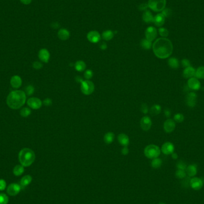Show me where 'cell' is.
<instances>
[{
    "instance_id": "1",
    "label": "cell",
    "mask_w": 204,
    "mask_h": 204,
    "mask_svg": "<svg viewBox=\"0 0 204 204\" xmlns=\"http://www.w3.org/2000/svg\"><path fill=\"white\" fill-rule=\"evenodd\" d=\"M155 55L161 59L168 58L173 53V45L171 41L167 38L157 39L152 45Z\"/></svg>"
},
{
    "instance_id": "2",
    "label": "cell",
    "mask_w": 204,
    "mask_h": 204,
    "mask_svg": "<svg viewBox=\"0 0 204 204\" xmlns=\"http://www.w3.org/2000/svg\"><path fill=\"white\" fill-rule=\"evenodd\" d=\"M26 100V94L22 90L11 91L7 97V104L12 109H19L22 108Z\"/></svg>"
},
{
    "instance_id": "3",
    "label": "cell",
    "mask_w": 204,
    "mask_h": 204,
    "mask_svg": "<svg viewBox=\"0 0 204 204\" xmlns=\"http://www.w3.org/2000/svg\"><path fill=\"white\" fill-rule=\"evenodd\" d=\"M35 159L34 152L29 148H24L19 153V160L20 164L24 167L31 166Z\"/></svg>"
},
{
    "instance_id": "4",
    "label": "cell",
    "mask_w": 204,
    "mask_h": 204,
    "mask_svg": "<svg viewBox=\"0 0 204 204\" xmlns=\"http://www.w3.org/2000/svg\"><path fill=\"white\" fill-rule=\"evenodd\" d=\"M160 148L155 145H149L147 146L144 150L145 155L149 159H155L158 158L160 154Z\"/></svg>"
},
{
    "instance_id": "5",
    "label": "cell",
    "mask_w": 204,
    "mask_h": 204,
    "mask_svg": "<svg viewBox=\"0 0 204 204\" xmlns=\"http://www.w3.org/2000/svg\"><path fill=\"white\" fill-rule=\"evenodd\" d=\"M167 0H149L148 7L155 12L162 11L165 8Z\"/></svg>"
},
{
    "instance_id": "6",
    "label": "cell",
    "mask_w": 204,
    "mask_h": 204,
    "mask_svg": "<svg viewBox=\"0 0 204 204\" xmlns=\"http://www.w3.org/2000/svg\"><path fill=\"white\" fill-rule=\"evenodd\" d=\"M81 90L85 95H90L94 91V85L90 80L83 81L81 83Z\"/></svg>"
},
{
    "instance_id": "7",
    "label": "cell",
    "mask_w": 204,
    "mask_h": 204,
    "mask_svg": "<svg viewBox=\"0 0 204 204\" xmlns=\"http://www.w3.org/2000/svg\"><path fill=\"white\" fill-rule=\"evenodd\" d=\"M27 104L31 109L36 110L41 108L43 102L37 97H31L27 100Z\"/></svg>"
},
{
    "instance_id": "8",
    "label": "cell",
    "mask_w": 204,
    "mask_h": 204,
    "mask_svg": "<svg viewBox=\"0 0 204 204\" xmlns=\"http://www.w3.org/2000/svg\"><path fill=\"white\" fill-rule=\"evenodd\" d=\"M21 186L17 183H11L7 188V193L11 196H16L21 190Z\"/></svg>"
},
{
    "instance_id": "9",
    "label": "cell",
    "mask_w": 204,
    "mask_h": 204,
    "mask_svg": "<svg viewBox=\"0 0 204 204\" xmlns=\"http://www.w3.org/2000/svg\"><path fill=\"white\" fill-rule=\"evenodd\" d=\"M190 186L194 190H200L203 186V182L201 178L193 177L190 180Z\"/></svg>"
},
{
    "instance_id": "10",
    "label": "cell",
    "mask_w": 204,
    "mask_h": 204,
    "mask_svg": "<svg viewBox=\"0 0 204 204\" xmlns=\"http://www.w3.org/2000/svg\"><path fill=\"white\" fill-rule=\"evenodd\" d=\"M198 96L195 92L189 93L186 97V105L190 108H194L197 103Z\"/></svg>"
},
{
    "instance_id": "11",
    "label": "cell",
    "mask_w": 204,
    "mask_h": 204,
    "mask_svg": "<svg viewBox=\"0 0 204 204\" xmlns=\"http://www.w3.org/2000/svg\"><path fill=\"white\" fill-rule=\"evenodd\" d=\"M188 86L190 90L198 91L200 88L201 85L199 80L198 78L195 77H192L188 79Z\"/></svg>"
},
{
    "instance_id": "12",
    "label": "cell",
    "mask_w": 204,
    "mask_h": 204,
    "mask_svg": "<svg viewBox=\"0 0 204 204\" xmlns=\"http://www.w3.org/2000/svg\"><path fill=\"white\" fill-rule=\"evenodd\" d=\"M152 125V120L150 117L148 116H143L140 121V127L143 130L148 131L151 129Z\"/></svg>"
},
{
    "instance_id": "13",
    "label": "cell",
    "mask_w": 204,
    "mask_h": 204,
    "mask_svg": "<svg viewBox=\"0 0 204 204\" xmlns=\"http://www.w3.org/2000/svg\"><path fill=\"white\" fill-rule=\"evenodd\" d=\"M175 150V147L173 143H172L171 142H166L165 143H164L162 146L160 151L162 152L166 155H171L173 152H174Z\"/></svg>"
},
{
    "instance_id": "14",
    "label": "cell",
    "mask_w": 204,
    "mask_h": 204,
    "mask_svg": "<svg viewBox=\"0 0 204 204\" xmlns=\"http://www.w3.org/2000/svg\"><path fill=\"white\" fill-rule=\"evenodd\" d=\"M157 35H158L157 30L156 28H155L153 26L148 27L145 31L146 39L150 41L151 42H152L153 40L156 39Z\"/></svg>"
},
{
    "instance_id": "15",
    "label": "cell",
    "mask_w": 204,
    "mask_h": 204,
    "mask_svg": "<svg viewBox=\"0 0 204 204\" xmlns=\"http://www.w3.org/2000/svg\"><path fill=\"white\" fill-rule=\"evenodd\" d=\"M87 39L90 42L92 43H97L101 39V35L98 32L96 31H92L88 33Z\"/></svg>"
},
{
    "instance_id": "16",
    "label": "cell",
    "mask_w": 204,
    "mask_h": 204,
    "mask_svg": "<svg viewBox=\"0 0 204 204\" xmlns=\"http://www.w3.org/2000/svg\"><path fill=\"white\" fill-rule=\"evenodd\" d=\"M175 128V122L174 119H168L164 124V131L167 133H172Z\"/></svg>"
},
{
    "instance_id": "17",
    "label": "cell",
    "mask_w": 204,
    "mask_h": 204,
    "mask_svg": "<svg viewBox=\"0 0 204 204\" xmlns=\"http://www.w3.org/2000/svg\"><path fill=\"white\" fill-rule=\"evenodd\" d=\"M38 57L41 62L44 63H48L50 60V54L48 50L46 49H41L38 53Z\"/></svg>"
},
{
    "instance_id": "18",
    "label": "cell",
    "mask_w": 204,
    "mask_h": 204,
    "mask_svg": "<svg viewBox=\"0 0 204 204\" xmlns=\"http://www.w3.org/2000/svg\"><path fill=\"white\" fill-rule=\"evenodd\" d=\"M10 84L11 87L15 89H17L21 87L22 84V80L19 75H14L10 79Z\"/></svg>"
},
{
    "instance_id": "19",
    "label": "cell",
    "mask_w": 204,
    "mask_h": 204,
    "mask_svg": "<svg viewBox=\"0 0 204 204\" xmlns=\"http://www.w3.org/2000/svg\"><path fill=\"white\" fill-rule=\"evenodd\" d=\"M165 21V17L162 13L157 14L153 19V23L158 27H162Z\"/></svg>"
},
{
    "instance_id": "20",
    "label": "cell",
    "mask_w": 204,
    "mask_h": 204,
    "mask_svg": "<svg viewBox=\"0 0 204 204\" xmlns=\"http://www.w3.org/2000/svg\"><path fill=\"white\" fill-rule=\"evenodd\" d=\"M195 71H196V69L191 66L186 68H185L183 72V77L186 79H189L192 77H195Z\"/></svg>"
},
{
    "instance_id": "21",
    "label": "cell",
    "mask_w": 204,
    "mask_h": 204,
    "mask_svg": "<svg viewBox=\"0 0 204 204\" xmlns=\"http://www.w3.org/2000/svg\"><path fill=\"white\" fill-rule=\"evenodd\" d=\"M118 140L119 143V144L122 146H127L130 143V139L127 135L126 134L122 133L119 134L118 136Z\"/></svg>"
},
{
    "instance_id": "22",
    "label": "cell",
    "mask_w": 204,
    "mask_h": 204,
    "mask_svg": "<svg viewBox=\"0 0 204 204\" xmlns=\"http://www.w3.org/2000/svg\"><path fill=\"white\" fill-rule=\"evenodd\" d=\"M57 35H58V38L60 39L61 40L65 41V40H67L69 38L70 33H69V31H68L67 29L62 28V29H60L58 31Z\"/></svg>"
},
{
    "instance_id": "23",
    "label": "cell",
    "mask_w": 204,
    "mask_h": 204,
    "mask_svg": "<svg viewBox=\"0 0 204 204\" xmlns=\"http://www.w3.org/2000/svg\"><path fill=\"white\" fill-rule=\"evenodd\" d=\"M197 171H198L197 167L195 164H191L188 165L186 169V174L189 177H195L197 174Z\"/></svg>"
},
{
    "instance_id": "24",
    "label": "cell",
    "mask_w": 204,
    "mask_h": 204,
    "mask_svg": "<svg viewBox=\"0 0 204 204\" xmlns=\"http://www.w3.org/2000/svg\"><path fill=\"white\" fill-rule=\"evenodd\" d=\"M142 17H143V21L147 24L153 22L154 17L152 15V13L149 10L145 11L143 14Z\"/></svg>"
},
{
    "instance_id": "25",
    "label": "cell",
    "mask_w": 204,
    "mask_h": 204,
    "mask_svg": "<svg viewBox=\"0 0 204 204\" xmlns=\"http://www.w3.org/2000/svg\"><path fill=\"white\" fill-rule=\"evenodd\" d=\"M168 64L169 66L173 69H177L180 66V62L178 58L176 57H170L168 60Z\"/></svg>"
},
{
    "instance_id": "26",
    "label": "cell",
    "mask_w": 204,
    "mask_h": 204,
    "mask_svg": "<svg viewBox=\"0 0 204 204\" xmlns=\"http://www.w3.org/2000/svg\"><path fill=\"white\" fill-rule=\"evenodd\" d=\"M32 177L30 175H26L24 176L21 180H20V186L22 188H25L27 186H28L30 183L32 182Z\"/></svg>"
},
{
    "instance_id": "27",
    "label": "cell",
    "mask_w": 204,
    "mask_h": 204,
    "mask_svg": "<svg viewBox=\"0 0 204 204\" xmlns=\"http://www.w3.org/2000/svg\"><path fill=\"white\" fill-rule=\"evenodd\" d=\"M75 68L78 72H83L86 69V64L83 60H78L75 63Z\"/></svg>"
},
{
    "instance_id": "28",
    "label": "cell",
    "mask_w": 204,
    "mask_h": 204,
    "mask_svg": "<svg viewBox=\"0 0 204 204\" xmlns=\"http://www.w3.org/2000/svg\"><path fill=\"white\" fill-rule=\"evenodd\" d=\"M25 169H24V167L22 165H17L14 167V168H13V174L16 175V176H20L23 174V173H24Z\"/></svg>"
},
{
    "instance_id": "29",
    "label": "cell",
    "mask_w": 204,
    "mask_h": 204,
    "mask_svg": "<svg viewBox=\"0 0 204 204\" xmlns=\"http://www.w3.org/2000/svg\"><path fill=\"white\" fill-rule=\"evenodd\" d=\"M161 109V106L159 105H154L150 109V113L152 116L158 115L160 113Z\"/></svg>"
},
{
    "instance_id": "30",
    "label": "cell",
    "mask_w": 204,
    "mask_h": 204,
    "mask_svg": "<svg viewBox=\"0 0 204 204\" xmlns=\"http://www.w3.org/2000/svg\"><path fill=\"white\" fill-rule=\"evenodd\" d=\"M115 139V134L112 132L107 133L104 136V141L106 144H111Z\"/></svg>"
},
{
    "instance_id": "31",
    "label": "cell",
    "mask_w": 204,
    "mask_h": 204,
    "mask_svg": "<svg viewBox=\"0 0 204 204\" xmlns=\"http://www.w3.org/2000/svg\"><path fill=\"white\" fill-rule=\"evenodd\" d=\"M195 77L198 79H204V66H200L196 69Z\"/></svg>"
},
{
    "instance_id": "32",
    "label": "cell",
    "mask_w": 204,
    "mask_h": 204,
    "mask_svg": "<svg viewBox=\"0 0 204 204\" xmlns=\"http://www.w3.org/2000/svg\"><path fill=\"white\" fill-rule=\"evenodd\" d=\"M114 36V33L113 31L111 30H107L105 31L102 34V38L103 39L106 41H110L111 40Z\"/></svg>"
},
{
    "instance_id": "33",
    "label": "cell",
    "mask_w": 204,
    "mask_h": 204,
    "mask_svg": "<svg viewBox=\"0 0 204 204\" xmlns=\"http://www.w3.org/2000/svg\"><path fill=\"white\" fill-rule=\"evenodd\" d=\"M141 47L145 50H149L152 47V43L150 41L148 40L147 39H143L141 40Z\"/></svg>"
},
{
    "instance_id": "34",
    "label": "cell",
    "mask_w": 204,
    "mask_h": 204,
    "mask_svg": "<svg viewBox=\"0 0 204 204\" xmlns=\"http://www.w3.org/2000/svg\"><path fill=\"white\" fill-rule=\"evenodd\" d=\"M162 164V160L158 158L153 159L151 163V165L153 168H159L161 167Z\"/></svg>"
},
{
    "instance_id": "35",
    "label": "cell",
    "mask_w": 204,
    "mask_h": 204,
    "mask_svg": "<svg viewBox=\"0 0 204 204\" xmlns=\"http://www.w3.org/2000/svg\"><path fill=\"white\" fill-rule=\"evenodd\" d=\"M186 173L185 170H177L175 172V177L178 179H183L186 178Z\"/></svg>"
},
{
    "instance_id": "36",
    "label": "cell",
    "mask_w": 204,
    "mask_h": 204,
    "mask_svg": "<svg viewBox=\"0 0 204 204\" xmlns=\"http://www.w3.org/2000/svg\"><path fill=\"white\" fill-rule=\"evenodd\" d=\"M20 114L22 117H28L31 114V110L28 108H24L20 112Z\"/></svg>"
},
{
    "instance_id": "37",
    "label": "cell",
    "mask_w": 204,
    "mask_h": 204,
    "mask_svg": "<svg viewBox=\"0 0 204 204\" xmlns=\"http://www.w3.org/2000/svg\"><path fill=\"white\" fill-rule=\"evenodd\" d=\"M185 120V116L182 113H178L174 116V121L177 123H181Z\"/></svg>"
},
{
    "instance_id": "38",
    "label": "cell",
    "mask_w": 204,
    "mask_h": 204,
    "mask_svg": "<svg viewBox=\"0 0 204 204\" xmlns=\"http://www.w3.org/2000/svg\"><path fill=\"white\" fill-rule=\"evenodd\" d=\"M158 32L159 35L162 37V38H167L169 35V31L167 29L165 28L160 27L158 29Z\"/></svg>"
},
{
    "instance_id": "39",
    "label": "cell",
    "mask_w": 204,
    "mask_h": 204,
    "mask_svg": "<svg viewBox=\"0 0 204 204\" xmlns=\"http://www.w3.org/2000/svg\"><path fill=\"white\" fill-rule=\"evenodd\" d=\"M9 202L8 196L3 193H0V204H8Z\"/></svg>"
},
{
    "instance_id": "40",
    "label": "cell",
    "mask_w": 204,
    "mask_h": 204,
    "mask_svg": "<svg viewBox=\"0 0 204 204\" xmlns=\"http://www.w3.org/2000/svg\"><path fill=\"white\" fill-rule=\"evenodd\" d=\"M176 166H177V170H185V171H186V169L188 167L186 163L185 162L182 161V160L178 161L177 163Z\"/></svg>"
},
{
    "instance_id": "41",
    "label": "cell",
    "mask_w": 204,
    "mask_h": 204,
    "mask_svg": "<svg viewBox=\"0 0 204 204\" xmlns=\"http://www.w3.org/2000/svg\"><path fill=\"white\" fill-rule=\"evenodd\" d=\"M34 91H35L34 87L32 86L29 85V86H27V87L25 88V93L26 94L28 95V96H31V95L33 94V93H34Z\"/></svg>"
},
{
    "instance_id": "42",
    "label": "cell",
    "mask_w": 204,
    "mask_h": 204,
    "mask_svg": "<svg viewBox=\"0 0 204 204\" xmlns=\"http://www.w3.org/2000/svg\"><path fill=\"white\" fill-rule=\"evenodd\" d=\"M161 13L165 17H169L172 14V11L170 9L165 8L162 11Z\"/></svg>"
},
{
    "instance_id": "43",
    "label": "cell",
    "mask_w": 204,
    "mask_h": 204,
    "mask_svg": "<svg viewBox=\"0 0 204 204\" xmlns=\"http://www.w3.org/2000/svg\"><path fill=\"white\" fill-rule=\"evenodd\" d=\"M181 65L184 68H186L190 66V62L188 58H183L181 60Z\"/></svg>"
},
{
    "instance_id": "44",
    "label": "cell",
    "mask_w": 204,
    "mask_h": 204,
    "mask_svg": "<svg viewBox=\"0 0 204 204\" xmlns=\"http://www.w3.org/2000/svg\"><path fill=\"white\" fill-rule=\"evenodd\" d=\"M93 72L91 70L88 69L84 73V78L86 79V80L90 79L93 77Z\"/></svg>"
},
{
    "instance_id": "45",
    "label": "cell",
    "mask_w": 204,
    "mask_h": 204,
    "mask_svg": "<svg viewBox=\"0 0 204 204\" xmlns=\"http://www.w3.org/2000/svg\"><path fill=\"white\" fill-rule=\"evenodd\" d=\"M141 111L144 114H147L149 112V108L146 103H143L141 106Z\"/></svg>"
},
{
    "instance_id": "46",
    "label": "cell",
    "mask_w": 204,
    "mask_h": 204,
    "mask_svg": "<svg viewBox=\"0 0 204 204\" xmlns=\"http://www.w3.org/2000/svg\"><path fill=\"white\" fill-rule=\"evenodd\" d=\"M7 183L4 179H0V191H3L6 189Z\"/></svg>"
},
{
    "instance_id": "47",
    "label": "cell",
    "mask_w": 204,
    "mask_h": 204,
    "mask_svg": "<svg viewBox=\"0 0 204 204\" xmlns=\"http://www.w3.org/2000/svg\"><path fill=\"white\" fill-rule=\"evenodd\" d=\"M32 66H33V68L34 69H36V70L41 69L43 67V64L41 62H34Z\"/></svg>"
},
{
    "instance_id": "48",
    "label": "cell",
    "mask_w": 204,
    "mask_h": 204,
    "mask_svg": "<svg viewBox=\"0 0 204 204\" xmlns=\"http://www.w3.org/2000/svg\"><path fill=\"white\" fill-rule=\"evenodd\" d=\"M43 103L46 106H50L52 105L53 102H52V100L51 98H47L43 101Z\"/></svg>"
},
{
    "instance_id": "49",
    "label": "cell",
    "mask_w": 204,
    "mask_h": 204,
    "mask_svg": "<svg viewBox=\"0 0 204 204\" xmlns=\"http://www.w3.org/2000/svg\"><path fill=\"white\" fill-rule=\"evenodd\" d=\"M148 4L146 3H143L141 4L139 6H138V9L141 11H146L147 10V9L148 8Z\"/></svg>"
},
{
    "instance_id": "50",
    "label": "cell",
    "mask_w": 204,
    "mask_h": 204,
    "mask_svg": "<svg viewBox=\"0 0 204 204\" xmlns=\"http://www.w3.org/2000/svg\"><path fill=\"white\" fill-rule=\"evenodd\" d=\"M122 155H127L129 153V150H128V148H127V146H124V148L122 149V151H121Z\"/></svg>"
},
{
    "instance_id": "51",
    "label": "cell",
    "mask_w": 204,
    "mask_h": 204,
    "mask_svg": "<svg viewBox=\"0 0 204 204\" xmlns=\"http://www.w3.org/2000/svg\"><path fill=\"white\" fill-rule=\"evenodd\" d=\"M164 114L165 115V116L167 118H169L170 117L171 115V111L169 109H165L164 111Z\"/></svg>"
},
{
    "instance_id": "52",
    "label": "cell",
    "mask_w": 204,
    "mask_h": 204,
    "mask_svg": "<svg viewBox=\"0 0 204 204\" xmlns=\"http://www.w3.org/2000/svg\"><path fill=\"white\" fill-rule=\"evenodd\" d=\"M108 46H107V44L105 43V42H103V43H101L100 45V48L101 49V50H105L107 49Z\"/></svg>"
},
{
    "instance_id": "53",
    "label": "cell",
    "mask_w": 204,
    "mask_h": 204,
    "mask_svg": "<svg viewBox=\"0 0 204 204\" xmlns=\"http://www.w3.org/2000/svg\"><path fill=\"white\" fill-rule=\"evenodd\" d=\"M20 2L25 5H29L31 3L32 0H20Z\"/></svg>"
},
{
    "instance_id": "54",
    "label": "cell",
    "mask_w": 204,
    "mask_h": 204,
    "mask_svg": "<svg viewBox=\"0 0 204 204\" xmlns=\"http://www.w3.org/2000/svg\"><path fill=\"white\" fill-rule=\"evenodd\" d=\"M51 26L53 29H57V28H58L60 27V25L57 22H53L51 24Z\"/></svg>"
},
{
    "instance_id": "55",
    "label": "cell",
    "mask_w": 204,
    "mask_h": 204,
    "mask_svg": "<svg viewBox=\"0 0 204 204\" xmlns=\"http://www.w3.org/2000/svg\"><path fill=\"white\" fill-rule=\"evenodd\" d=\"M171 157L173 159H177L178 158V155L177 153H174L173 152L172 154H171Z\"/></svg>"
},
{
    "instance_id": "56",
    "label": "cell",
    "mask_w": 204,
    "mask_h": 204,
    "mask_svg": "<svg viewBox=\"0 0 204 204\" xmlns=\"http://www.w3.org/2000/svg\"><path fill=\"white\" fill-rule=\"evenodd\" d=\"M76 80L77 81H78V83H82L83 81V79L82 78H81V77H79V76H77V77L76 78Z\"/></svg>"
},
{
    "instance_id": "57",
    "label": "cell",
    "mask_w": 204,
    "mask_h": 204,
    "mask_svg": "<svg viewBox=\"0 0 204 204\" xmlns=\"http://www.w3.org/2000/svg\"><path fill=\"white\" fill-rule=\"evenodd\" d=\"M159 204H166V203H163V202H160V203H159Z\"/></svg>"
}]
</instances>
